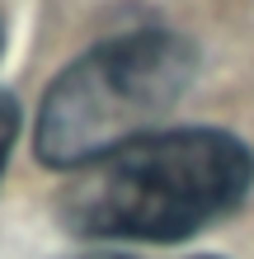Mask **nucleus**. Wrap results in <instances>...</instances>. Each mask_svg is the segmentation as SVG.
Returning <instances> with one entry per match:
<instances>
[{
	"label": "nucleus",
	"instance_id": "nucleus-2",
	"mask_svg": "<svg viewBox=\"0 0 254 259\" xmlns=\"http://www.w3.org/2000/svg\"><path fill=\"white\" fill-rule=\"evenodd\" d=\"M193 80V48L165 28L109 38L76 57L38 109V160L52 170H85L89 160L156 132Z\"/></svg>",
	"mask_w": 254,
	"mask_h": 259
},
{
	"label": "nucleus",
	"instance_id": "nucleus-1",
	"mask_svg": "<svg viewBox=\"0 0 254 259\" xmlns=\"http://www.w3.org/2000/svg\"><path fill=\"white\" fill-rule=\"evenodd\" d=\"M254 184V156L221 127H170L89 160L62 189V222L85 240H184Z\"/></svg>",
	"mask_w": 254,
	"mask_h": 259
},
{
	"label": "nucleus",
	"instance_id": "nucleus-5",
	"mask_svg": "<svg viewBox=\"0 0 254 259\" xmlns=\"http://www.w3.org/2000/svg\"><path fill=\"white\" fill-rule=\"evenodd\" d=\"M0 42H5V33H0Z\"/></svg>",
	"mask_w": 254,
	"mask_h": 259
},
{
	"label": "nucleus",
	"instance_id": "nucleus-3",
	"mask_svg": "<svg viewBox=\"0 0 254 259\" xmlns=\"http://www.w3.org/2000/svg\"><path fill=\"white\" fill-rule=\"evenodd\" d=\"M14 137H19V104H14V95L0 90V175H5V160H10Z\"/></svg>",
	"mask_w": 254,
	"mask_h": 259
},
{
	"label": "nucleus",
	"instance_id": "nucleus-4",
	"mask_svg": "<svg viewBox=\"0 0 254 259\" xmlns=\"http://www.w3.org/2000/svg\"><path fill=\"white\" fill-rule=\"evenodd\" d=\"M71 259H132V254H113V250H94V254H71Z\"/></svg>",
	"mask_w": 254,
	"mask_h": 259
}]
</instances>
